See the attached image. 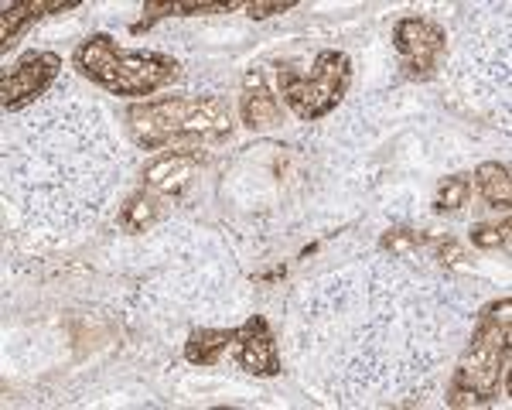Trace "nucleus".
I'll return each instance as SVG.
<instances>
[{"mask_svg": "<svg viewBox=\"0 0 512 410\" xmlns=\"http://www.w3.org/2000/svg\"><path fill=\"white\" fill-rule=\"evenodd\" d=\"M130 134L147 151L178 144H216L233 134V110L219 96H164L127 113Z\"/></svg>", "mask_w": 512, "mask_h": 410, "instance_id": "nucleus-1", "label": "nucleus"}, {"mask_svg": "<svg viewBox=\"0 0 512 410\" xmlns=\"http://www.w3.org/2000/svg\"><path fill=\"white\" fill-rule=\"evenodd\" d=\"M509 325L512 301L502 298L478 318L468 349L448 383V407H482L509 387Z\"/></svg>", "mask_w": 512, "mask_h": 410, "instance_id": "nucleus-2", "label": "nucleus"}, {"mask_svg": "<svg viewBox=\"0 0 512 410\" xmlns=\"http://www.w3.org/2000/svg\"><path fill=\"white\" fill-rule=\"evenodd\" d=\"M93 86L113 96H151L181 76V65L161 52H123L110 35L96 31L72 55Z\"/></svg>", "mask_w": 512, "mask_h": 410, "instance_id": "nucleus-3", "label": "nucleus"}, {"mask_svg": "<svg viewBox=\"0 0 512 410\" xmlns=\"http://www.w3.org/2000/svg\"><path fill=\"white\" fill-rule=\"evenodd\" d=\"M352 82V62L345 52H335V48H325L318 52L311 72L297 69H280V93H284V103L291 106L301 120H318L325 113H332L338 103H342L345 89Z\"/></svg>", "mask_w": 512, "mask_h": 410, "instance_id": "nucleus-4", "label": "nucleus"}, {"mask_svg": "<svg viewBox=\"0 0 512 410\" xmlns=\"http://www.w3.org/2000/svg\"><path fill=\"white\" fill-rule=\"evenodd\" d=\"M393 48L400 52L407 76L424 79L448 48V31L431 18H400L393 28Z\"/></svg>", "mask_w": 512, "mask_h": 410, "instance_id": "nucleus-5", "label": "nucleus"}, {"mask_svg": "<svg viewBox=\"0 0 512 410\" xmlns=\"http://www.w3.org/2000/svg\"><path fill=\"white\" fill-rule=\"evenodd\" d=\"M62 72V59L55 52H28L14 65L0 82V96H4V110H21L31 100H38Z\"/></svg>", "mask_w": 512, "mask_h": 410, "instance_id": "nucleus-6", "label": "nucleus"}, {"mask_svg": "<svg viewBox=\"0 0 512 410\" xmlns=\"http://www.w3.org/2000/svg\"><path fill=\"white\" fill-rule=\"evenodd\" d=\"M236 363L253 376H277L280 373V352L277 342L270 335V325L263 315H253L243 328H236L233 335Z\"/></svg>", "mask_w": 512, "mask_h": 410, "instance_id": "nucleus-7", "label": "nucleus"}, {"mask_svg": "<svg viewBox=\"0 0 512 410\" xmlns=\"http://www.w3.org/2000/svg\"><path fill=\"white\" fill-rule=\"evenodd\" d=\"M239 113H243V123L250 130H267L280 123V103L274 96V89L267 86L260 69H250L243 79V103H239Z\"/></svg>", "mask_w": 512, "mask_h": 410, "instance_id": "nucleus-8", "label": "nucleus"}, {"mask_svg": "<svg viewBox=\"0 0 512 410\" xmlns=\"http://www.w3.org/2000/svg\"><path fill=\"white\" fill-rule=\"evenodd\" d=\"M202 158V151H164L158 161L147 164L144 178L151 188H161V192H181L192 178L195 161Z\"/></svg>", "mask_w": 512, "mask_h": 410, "instance_id": "nucleus-9", "label": "nucleus"}, {"mask_svg": "<svg viewBox=\"0 0 512 410\" xmlns=\"http://www.w3.org/2000/svg\"><path fill=\"white\" fill-rule=\"evenodd\" d=\"M236 332H222V328H198L185 342V359L192 366H216L222 352L233 346Z\"/></svg>", "mask_w": 512, "mask_h": 410, "instance_id": "nucleus-10", "label": "nucleus"}, {"mask_svg": "<svg viewBox=\"0 0 512 410\" xmlns=\"http://www.w3.org/2000/svg\"><path fill=\"white\" fill-rule=\"evenodd\" d=\"M475 185H478L482 199L489 202L492 209L509 212V205H512V178H509V168H506V164H499V161L478 164Z\"/></svg>", "mask_w": 512, "mask_h": 410, "instance_id": "nucleus-11", "label": "nucleus"}, {"mask_svg": "<svg viewBox=\"0 0 512 410\" xmlns=\"http://www.w3.org/2000/svg\"><path fill=\"white\" fill-rule=\"evenodd\" d=\"M65 7H76V4H38V0H28V4H4V24H0V41H4V48H11V41L21 35L24 24L41 18V11H65Z\"/></svg>", "mask_w": 512, "mask_h": 410, "instance_id": "nucleus-12", "label": "nucleus"}, {"mask_svg": "<svg viewBox=\"0 0 512 410\" xmlns=\"http://www.w3.org/2000/svg\"><path fill=\"white\" fill-rule=\"evenodd\" d=\"M158 202L151 199L147 192H137L130 195L127 205L120 209V226L130 229V233H144L147 226H154V219H158Z\"/></svg>", "mask_w": 512, "mask_h": 410, "instance_id": "nucleus-13", "label": "nucleus"}, {"mask_svg": "<svg viewBox=\"0 0 512 410\" xmlns=\"http://www.w3.org/2000/svg\"><path fill=\"white\" fill-rule=\"evenodd\" d=\"M468 195H472V182H468L465 175H451V178H444V182L437 185L434 209L437 212H454V209H461V205L468 202Z\"/></svg>", "mask_w": 512, "mask_h": 410, "instance_id": "nucleus-14", "label": "nucleus"}, {"mask_svg": "<svg viewBox=\"0 0 512 410\" xmlns=\"http://www.w3.org/2000/svg\"><path fill=\"white\" fill-rule=\"evenodd\" d=\"M427 243L424 233H417V229H390V233H383V250L393 253V257H414V253L420 250V246Z\"/></svg>", "mask_w": 512, "mask_h": 410, "instance_id": "nucleus-15", "label": "nucleus"}, {"mask_svg": "<svg viewBox=\"0 0 512 410\" xmlns=\"http://www.w3.org/2000/svg\"><path fill=\"white\" fill-rule=\"evenodd\" d=\"M472 243L478 250H495V246H509V219L499 229L495 226H472Z\"/></svg>", "mask_w": 512, "mask_h": 410, "instance_id": "nucleus-16", "label": "nucleus"}, {"mask_svg": "<svg viewBox=\"0 0 512 410\" xmlns=\"http://www.w3.org/2000/svg\"><path fill=\"white\" fill-rule=\"evenodd\" d=\"M434 250V260H441L444 267H458L461 260H465V250H461L454 240H444V236H437V240H427Z\"/></svg>", "mask_w": 512, "mask_h": 410, "instance_id": "nucleus-17", "label": "nucleus"}, {"mask_svg": "<svg viewBox=\"0 0 512 410\" xmlns=\"http://www.w3.org/2000/svg\"><path fill=\"white\" fill-rule=\"evenodd\" d=\"M294 0H270V4H263V0H256V4H250V18L256 21H263V18H270V14H287V11H294Z\"/></svg>", "mask_w": 512, "mask_h": 410, "instance_id": "nucleus-18", "label": "nucleus"}]
</instances>
